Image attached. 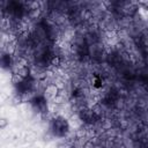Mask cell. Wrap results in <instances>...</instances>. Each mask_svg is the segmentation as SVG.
<instances>
[{
	"label": "cell",
	"instance_id": "cell-6",
	"mask_svg": "<svg viewBox=\"0 0 148 148\" xmlns=\"http://www.w3.org/2000/svg\"><path fill=\"white\" fill-rule=\"evenodd\" d=\"M8 126V119L7 118H0V130H3Z\"/></svg>",
	"mask_w": 148,
	"mask_h": 148
},
{
	"label": "cell",
	"instance_id": "cell-3",
	"mask_svg": "<svg viewBox=\"0 0 148 148\" xmlns=\"http://www.w3.org/2000/svg\"><path fill=\"white\" fill-rule=\"evenodd\" d=\"M14 73H17L23 80H27L29 76H30V68L28 66H23V67H20L16 69V72Z\"/></svg>",
	"mask_w": 148,
	"mask_h": 148
},
{
	"label": "cell",
	"instance_id": "cell-5",
	"mask_svg": "<svg viewBox=\"0 0 148 148\" xmlns=\"http://www.w3.org/2000/svg\"><path fill=\"white\" fill-rule=\"evenodd\" d=\"M23 81H24V80H23L17 73H13V75H12V82H13L14 84H21Z\"/></svg>",
	"mask_w": 148,
	"mask_h": 148
},
{
	"label": "cell",
	"instance_id": "cell-1",
	"mask_svg": "<svg viewBox=\"0 0 148 148\" xmlns=\"http://www.w3.org/2000/svg\"><path fill=\"white\" fill-rule=\"evenodd\" d=\"M51 130H52L54 135H57V136H65V134L68 132V124H67V121L64 118L57 117V118L52 119Z\"/></svg>",
	"mask_w": 148,
	"mask_h": 148
},
{
	"label": "cell",
	"instance_id": "cell-2",
	"mask_svg": "<svg viewBox=\"0 0 148 148\" xmlns=\"http://www.w3.org/2000/svg\"><path fill=\"white\" fill-rule=\"evenodd\" d=\"M12 65L10 54L7 52H0V67L1 68H8Z\"/></svg>",
	"mask_w": 148,
	"mask_h": 148
},
{
	"label": "cell",
	"instance_id": "cell-4",
	"mask_svg": "<svg viewBox=\"0 0 148 148\" xmlns=\"http://www.w3.org/2000/svg\"><path fill=\"white\" fill-rule=\"evenodd\" d=\"M50 64L54 67H58V66L61 65V58L59 56H52V58L50 60Z\"/></svg>",
	"mask_w": 148,
	"mask_h": 148
}]
</instances>
